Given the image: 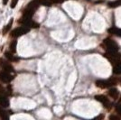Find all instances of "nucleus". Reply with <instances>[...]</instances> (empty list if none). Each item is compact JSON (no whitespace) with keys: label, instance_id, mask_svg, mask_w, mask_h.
<instances>
[{"label":"nucleus","instance_id":"nucleus-1","mask_svg":"<svg viewBox=\"0 0 121 120\" xmlns=\"http://www.w3.org/2000/svg\"><path fill=\"white\" fill-rule=\"evenodd\" d=\"M120 81V79L111 78L108 80H98L96 82V85L100 89H107V88H110V87H113L114 85H117Z\"/></svg>","mask_w":121,"mask_h":120},{"label":"nucleus","instance_id":"nucleus-2","mask_svg":"<svg viewBox=\"0 0 121 120\" xmlns=\"http://www.w3.org/2000/svg\"><path fill=\"white\" fill-rule=\"evenodd\" d=\"M104 56L110 61L112 64H115V63L121 61V54L118 53L117 51H108Z\"/></svg>","mask_w":121,"mask_h":120},{"label":"nucleus","instance_id":"nucleus-3","mask_svg":"<svg viewBox=\"0 0 121 120\" xmlns=\"http://www.w3.org/2000/svg\"><path fill=\"white\" fill-rule=\"evenodd\" d=\"M30 31V28L28 26H21V27H18V28H15V30H13L11 32V36L14 37V38H16V37H20L22 35L27 34L28 32Z\"/></svg>","mask_w":121,"mask_h":120},{"label":"nucleus","instance_id":"nucleus-4","mask_svg":"<svg viewBox=\"0 0 121 120\" xmlns=\"http://www.w3.org/2000/svg\"><path fill=\"white\" fill-rule=\"evenodd\" d=\"M104 45L106 47V49L108 51H118V45L116 42H114L111 39H105L104 40Z\"/></svg>","mask_w":121,"mask_h":120},{"label":"nucleus","instance_id":"nucleus-5","mask_svg":"<svg viewBox=\"0 0 121 120\" xmlns=\"http://www.w3.org/2000/svg\"><path fill=\"white\" fill-rule=\"evenodd\" d=\"M14 80V76L11 75L10 72L5 70H0V80L5 83H9Z\"/></svg>","mask_w":121,"mask_h":120},{"label":"nucleus","instance_id":"nucleus-6","mask_svg":"<svg viewBox=\"0 0 121 120\" xmlns=\"http://www.w3.org/2000/svg\"><path fill=\"white\" fill-rule=\"evenodd\" d=\"M0 67L3 69L5 71H8V72H14L15 70H14V67L11 65L10 62L6 61V60H3V59H0Z\"/></svg>","mask_w":121,"mask_h":120},{"label":"nucleus","instance_id":"nucleus-7","mask_svg":"<svg viewBox=\"0 0 121 120\" xmlns=\"http://www.w3.org/2000/svg\"><path fill=\"white\" fill-rule=\"evenodd\" d=\"M95 99H96V100L101 102V103L104 105L105 107L110 108L111 103H110V101L108 99V98H107V97H105V96H103V95H99V96H96V97H95Z\"/></svg>","mask_w":121,"mask_h":120},{"label":"nucleus","instance_id":"nucleus-8","mask_svg":"<svg viewBox=\"0 0 121 120\" xmlns=\"http://www.w3.org/2000/svg\"><path fill=\"white\" fill-rule=\"evenodd\" d=\"M42 5L41 0H33L32 2H30V3L28 4V6H27L26 8L31 9V10L35 11L36 9L39 7V5Z\"/></svg>","mask_w":121,"mask_h":120},{"label":"nucleus","instance_id":"nucleus-9","mask_svg":"<svg viewBox=\"0 0 121 120\" xmlns=\"http://www.w3.org/2000/svg\"><path fill=\"white\" fill-rule=\"evenodd\" d=\"M64 0H41V3L43 5H45V6H51L53 4H59L63 2Z\"/></svg>","mask_w":121,"mask_h":120},{"label":"nucleus","instance_id":"nucleus-10","mask_svg":"<svg viewBox=\"0 0 121 120\" xmlns=\"http://www.w3.org/2000/svg\"><path fill=\"white\" fill-rule=\"evenodd\" d=\"M0 106L2 107H7L9 106V100L7 99V97L4 94L0 95Z\"/></svg>","mask_w":121,"mask_h":120},{"label":"nucleus","instance_id":"nucleus-11","mask_svg":"<svg viewBox=\"0 0 121 120\" xmlns=\"http://www.w3.org/2000/svg\"><path fill=\"white\" fill-rule=\"evenodd\" d=\"M108 95L110 96L112 99H117L118 98V96H119V92H118V90H117L116 88H111L110 90H108Z\"/></svg>","mask_w":121,"mask_h":120},{"label":"nucleus","instance_id":"nucleus-12","mask_svg":"<svg viewBox=\"0 0 121 120\" xmlns=\"http://www.w3.org/2000/svg\"><path fill=\"white\" fill-rule=\"evenodd\" d=\"M108 33L111 34H114L116 36H118V37H121V29L119 28H117V27H111L108 29Z\"/></svg>","mask_w":121,"mask_h":120},{"label":"nucleus","instance_id":"nucleus-13","mask_svg":"<svg viewBox=\"0 0 121 120\" xmlns=\"http://www.w3.org/2000/svg\"><path fill=\"white\" fill-rule=\"evenodd\" d=\"M5 58L8 60H10V61H17V60H19V58L15 57V56L13 55V52H12V51H11V52H9V51L5 52Z\"/></svg>","mask_w":121,"mask_h":120},{"label":"nucleus","instance_id":"nucleus-14","mask_svg":"<svg viewBox=\"0 0 121 120\" xmlns=\"http://www.w3.org/2000/svg\"><path fill=\"white\" fill-rule=\"evenodd\" d=\"M113 72L115 74L117 75H120L121 74V61L120 62H117L114 64V68H113Z\"/></svg>","mask_w":121,"mask_h":120},{"label":"nucleus","instance_id":"nucleus-15","mask_svg":"<svg viewBox=\"0 0 121 120\" xmlns=\"http://www.w3.org/2000/svg\"><path fill=\"white\" fill-rule=\"evenodd\" d=\"M12 24H13V19H11L10 22L7 24V25H5V27L3 29V34H6L8 32H9V30H10V28H11V26H12Z\"/></svg>","mask_w":121,"mask_h":120},{"label":"nucleus","instance_id":"nucleus-16","mask_svg":"<svg viewBox=\"0 0 121 120\" xmlns=\"http://www.w3.org/2000/svg\"><path fill=\"white\" fill-rule=\"evenodd\" d=\"M16 44H17V41L14 40L9 45V48H10V51H12L13 53H15L16 51Z\"/></svg>","mask_w":121,"mask_h":120},{"label":"nucleus","instance_id":"nucleus-17","mask_svg":"<svg viewBox=\"0 0 121 120\" xmlns=\"http://www.w3.org/2000/svg\"><path fill=\"white\" fill-rule=\"evenodd\" d=\"M0 117L3 119H8V113L0 107Z\"/></svg>","mask_w":121,"mask_h":120},{"label":"nucleus","instance_id":"nucleus-18","mask_svg":"<svg viewBox=\"0 0 121 120\" xmlns=\"http://www.w3.org/2000/svg\"><path fill=\"white\" fill-rule=\"evenodd\" d=\"M118 5H120V2H111V3H108V5L110 6V7H116Z\"/></svg>","mask_w":121,"mask_h":120},{"label":"nucleus","instance_id":"nucleus-19","mask_svg":"<svg viewBox=\"0 0 121 120\" xmlns=\"http://www.w3.org/2000/svg\"><path fill=\"white\" fill-rule=\"evenodd\" d=\"M17 3H18V0H12L11 1V7L12 8H15V5H17Z\"/></svg>","mask_w":121,"mask_h":120},{"label":"nucleus","instance_id":"nucleus-20","mask_svg":"<svg viewBox=\"0 0 121 120\" xmlns=\"http://www.w3.org/2000/svg\"><path fill=\"white\" fill-rule=\"evenodd\" d=\"M116 111L121 115V104H118V105L116 107Z\"/></svg>","mask_w":121,"mask_h":120},{"label":"nucleus","instance_id":"nucleus-21","mask_svg":"<svg viewBox=\"0 0 121 120\" xmlns=\"http://www.w3.org/2000/svg\"><path fill=\"white\" fill-rule=\"evenodd\" d=\"M0 93H2V94H5V88L1 85V84H0Z\"/></svg>","mask_w":121,"mask_h":120},{"label":"nucleus","instance_id":"nucleus-22","mask_svg":"<svg viewBox=\"0 0 121 120\" xmlns=\"http://www.w3.org/2000/svg\"><path fill=\"white\" fill-rule=\"evenodd\" d=\"M110 119H119V116H109Z\"/></svg>","mask_w":121,"mask_h":120},{"label":"nucleus","instance_id":"nucleus-23","mask_svg":"<svg viewBox=\"0 0 121 120\" xmlns=\"http://www.w3.org/2000/svg\"><path fill=\"white\" fill-rule=\"evenodd\" d=\"M7 2H8V0H3V4H4V5H6Z\"/></svg>","mask_w":121,"mask_h":120}]
</instances>
